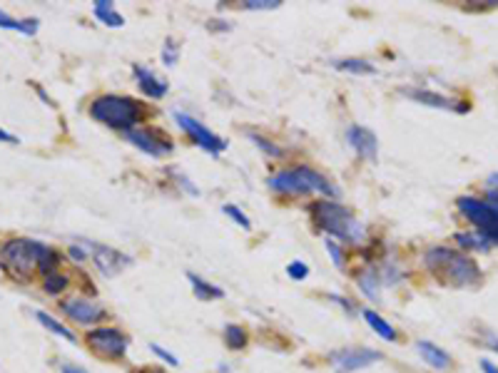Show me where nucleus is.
<instances>
[{
	"mask_svg": "<svg viewBox=\"0 0 498 373\" xmlns=\"http://www.w3.org/2000/svg\"><path fill=\"white\" fill-rule=\"evenodd\" d=\"M132 73H135V80H138L140 90H142L147 97H152V100H162V97L167 95V90H170V85H167L165 80L157 78L152 70L142 68V65H135Z\"/></svg>",
	"mask_w": 498,
	"mask_h": 373,
	"instance_id": "ddd939ff",
	"label": "nucleus"
},
{
	"mask_svg": "<svg viewBox=\"0 0 498 373\" xmlns=\"http://www.w3.org/2000/svg\"><path fill=\"white\" fill-rule=\"evenodd\" d=\"M424 266L434 277H439L444 284L451 286H476L481 281V266L476 264L471 256L461 254L451 247H431L424 254Z\"/></svg>",
	"mask_w": 498,
	"mask_h": 373,
	"instance_id": "f257e3e1",
	"label": "nucleus"
},
{
	"mask_svg": "<svg viewBox=\"0 0 498 373\" xmlns=\"http://www.w3.org/2000/svg\"><path fill=\"white\" fill-rule=\"evenodd\" d=\"M416 351H418V356L424 358L431 368H436V371H446V368L451 366V356H448L441 346L431 344V341H418Z\"/></svg>",
	"mask_w": 498,
	"mask_h": 373,
	"instance_id": "2eb2a0df",
	"label": "nucleus"
},
{
	"mask_svg": "<svg viewBox=\"0 0 498 373\" xmlns=\"http://www.w3.org/2000/svg\"><path fill=\"white\" fill-rule=\"evenodd\" d=\"M85 341H87V349L95 351L98 356L108 358V361H122L127 349H130V339L115 326L92 328V331H87Z\"/></svg>",
	"mask_w": 498,
	"mask_h": 373,
	"instance_id": "423d86ee",
	"label": "nucleus"
},
{
	"mask_svg": "<svg viewBox=\"0 0 498 373\" xmlns=\"http://www.w3.org/2000/svg\"><path fill=\"white\" fill-rule=\"evenodd\" d=\"M149 349H152V353H155L157 358H162V361H165V363H170L172 368H177V366H180L177 356H175V353H170V351H165V349H162V346L152 344V346H149Z\"/></svg>",
	"mask_w": 498,
	"mask_h": 373,
	"instance_id": "72a5a7b5",
	"label": "nucleus"
},
{
	"mask_svg": "<svg viewBox=\"0 0 498 373\" xmlns=\"http://www.w3.org/2000/svg\"><path fill=\"white\" fill-rule=\"evenodd\" d=\"M478 344L486 346V349L496 351L498 353V334L496 331H488V328H481V336H478Z\"/></svg>",
	"mask_w": 498,
	"mask_h": 373,
	"instance_id": "473e14b6",
	"label": "nucleus"
},
{
	"mask_svg": "<svg viewBox=\"0 0 498 373\" xmlns=\"http://www.w3.org/2000/svg\"><path fill=\"white\" fill-rule=\"evenodd\" d=\"M247 341H249V334H247L244 326H240V323H227L224 326V344H227V349L242 351L247 346Z\"/></svg>",
	"mask_w": 498,
	"mask_h": 373,
	"instance_id": "5701e85b",
	"label": "nucleus"
},
{
	"mask_svg": "<svg viewBox=\"0 0 498 373\" xmlns=\"http://www.w3.org/2000/svg\"><path fill=\"white\" fill-rule=\"evenodd\" d=\"M60 264H63V259H60V254H57L55 249L47 247L45 251H43L41 261H38V272L45 274V277H50V274H55L57 269H60Z\"/></svg>",
	"mask_w": 498,
	"mask_h": 373,
	"instance_id": "b1692460",
	"label": "nucleus"
},
{
	"mask_svg": "<svg viewBox=\"0 0 498 373\" xmlns=\"http://www.w3.org/2000/svg\"><path fill=\"white\" fill-rule=\"evenodd\" d=\"M35 319L43 323V326L50 331V334H55V336H60V339H65V341H70V344H78V339H75V334L70 331L65 323H60L57 319H52L47 311H35Z\"/></svg>",
	"mask_w": 498,
	"mask_h": 373,
	"instance_id": "6ab92c4d",
	"label": "nucleus"
},
{
	"mask_svg": "<svg viewBox=\"0 0 498 373\" xmlns=\"http://www.w3.org/2000/svg\"><path fill=\"white\" fill-rule=\"evenodd\" d=\"M95 17L103 20L108 28H122V25H125V17L115 10V6L108 3V0H98V3H95Z\"/></svg>",
	"mask_w": 498,
	"mask_h": 373,
	"instance_id": "aec40b11",
	"label": "nucleus"
},
{
	"mask_svg": "<svg viewBox=\"0 0 498 373\" xmlns=\"http://www.w3.org/2000/svg\"><path fill=\"white\" fill-rule=\"evenodd\" d=\"M187 279H189V286H192V291H195V296L200 301H214V299H222L224 291L219 286H214V284L205 281L202 277H197L195 272H187Z\"/></svg>",
	"mask_w": 498,
	"mask_h": 373,
	"instance_id": "f3484780",
	"label": "nucleus"
},
{
	"mask_svg": "<svg viewBox=\"0 0 498 373\" xmlns=\"http://www.w3.org/2000/svg\"><path fill=\"white\" fill-rule=\"evenodd\" d=\"M346 140H349L351 149L356 152L359 159H369L374 162L379 154V142H376V135H374L369 127H361V124H351L349 130H346Z\"/></svg>",
	"mask_w": 498,
	"mask_h": 373,
	"instance_id": "9b49d317",
	"label": "nucleus"
},
{
	"mask_svg": "<svg viewBox=\"0 0 498 373\" xmlns=\"http://www.w3.org/2000/svg\"><path fill=\"white\" fill-rule=\"evenodd\" d=\"M488 182H491V184H496V186H498V172H496V175H491V177H488Z\"/></svg>",
	"mask_w": 498,
	"mask_h": 373,
	"instance_id": "37998d69",
	"label": "nucleus"
},
{
	"mask_svg": "<svg viewBox=\"0 0 498 373\" xmlns=\"http://www.w3.org/2000/svg\"><path fill=\"white\" fill-rule=\"evenodd\" d=\"M356 286H359V291L367 299L372 301H379V296H381V277H379L376 269H369V266H364L359 274H356Z\"/></svg>",
	"mask_w": 498,
	"mask_h": 373,
	"instance_id": "dca6fc26",
	"label": "nucleus"
},
{
	"mask_svg": "<svg viewBox=\"0 0 498 373\" xmlns=\"http://www.w3.org/2000/svg\"><path fill=\"white\" fill-rule=\"evenodd\" d=\"M0 142H10V145H17V137L10 135V132H6V130H0Z\"/></svg>",
	"mask_w": 498,
	"mask_h": 373,
	"instance_id": "ea45409f",
	"label": "nucleus"
},
{
	"mask_svg": "<svg viewBox=\"0 0 498 373\" xmlns=\"http://www.w3.org/2000/svg\"><path fill=\"white\" fill-rule=\"evenodd\" d=\"M361 314H364V321H367L369 326H372L374 331H376V334L381 336L384 341H399V334H396V328L391 326V323L386 321V319L381 316V314H376L374 309H364Z\"/></svg>",
	"mask_w": 498,
	"mask_h": 373,
	"instance_id": "a211bd4d",
	"label": "nucleus"
},
{
	"mask_svg": "<svg viewBox=\"0 0 498 373\" xmlns=\"http://www.w3.org/2000/svg\"><path fill=\"white\" fill-rule=\"evenodd\" d=\"M324 247H327V251H329V256H332L334 266H337V269H344V266H346V256H344V249L339 247L337 242H332V239H327V242H324Z\"/></svg>",
	"mask_w": 498,
	"mask_h": 373,
	"instance_id": "c756f323",
	"label": "nucleus"
},
{
	"mask_svg": "<svg viewBox=\"0 0 498 373\" xmlns=\"http://www.w3.org/2000/svg\"><path fill=\"white\" fill-rule=\"evenodd\" d=\"M404 95L411 97V100L421 102V105H429V108H441V110H458V112H466V105H453V100L444 95H436V92H429V90H409L404 87Z\"/></svg>",
	"mask_w": 498,
	"mask_h": 373,
	"instance_id": "4468645a",
	"label": "nucleus"
},
{
	"mask_svg": "<svg viewBox=\"0 0 498 373\" xmlns=\"http://www.w3.org/2000/svg\"><path fill=\"white\" fill-rule=\"evenodd\" d=\"M249 140H252L254 145H257V147L262 149L264 154H270V157H281V154H284V149L277 147L274 142H270V140H267V137L257 135V132H249Z\"/></svg>",
	"mask_w": 498,
	"mask_h": 373,
	"instance_id": "bb28decb",
	"label": "nucleus"
},
{
	"mask_svg": "<svg viewBox=\"0 0 498 373\" xmlns=\"http://www.w3.org/2000/svg\"><path fill=\"white\" fill-rule=\"evenodd\" d=\"M125 137H127L130 145H135L138 149H142V152L149 154V157H162V154L172 152V142L162 140V137H157L155 132L142 130V127H135V130L125 132Z\"/></svg>",
	"mask_w": 498,
	"mask_h": 373,
	"instance_id": "f8f14e48",
	"label": "nucleus"
},
{
	"mask_svg": "<svg viewBox=\"0 0 498 373\" xmlns=\"http://www.w3.org/2000/svg\"><path fill=\"white\" fill-rule=\"evenodd\" d=\"M177 57H180L177 43H175V40H167L165 47H162V62H165L167 68H170V65H175V62H177Z\"/></svg>",
	"mask_w": 498,
	"mask_h": 373,
	"instance_id": "7c9ffc66",
	"label": "nucleus"
},
{
	"mask_svg": "<svg viewBox=\"0 0 498 373\" xmlns=\"http://www.w3.org/2000/svg\"><path fill=\"white\" fill-rule=\"evenodd\" d=\"M272 192L277 194H329V197H339V189L321 175V172L312 170V167H292V170H281L267 180Z\"/></svg>",
	"mask_w": 498,
	"mask_h": 373,
	"instance_id": "20e7f679",
	"label": "nucleus"
},
{
	"mask_svg": "<svg viewBox=\"0 0 498 373\" xmlns=\"http://www.w3.org/2000/svg\"><path fill=\"white\" fill-rule=\"evenodd\" d=\"M68 254L73 256L75 261H78V264H82V261H87V249H85V244H70V249H68Z\"/></svg>",
	"mask_w": 498,
	"mask_h": 373,
	"instance_id": "f704fd0d",
	"label": "nucleus"
},
{
	"mask_svg": "<svg viewBox=\"0 0 498 373\" xmlns=\"http://www.w3.org/2000/svg\"><path fill=\"white\" fill-rule=\"evenodd\" d=\"M329 299H332V301H337V304H339V306H342V309H344V311H346V314H349V316H354V314H356V306H354V304H351V301H346V299H344V296H337V294H332V296H329Z\"/></svg>",
	"mask_w": 498,
	"mask_h": 373,
	"instance_id": "c9c22d12",
	"label": "nucleus"
},
{
	"mask_svg": "<svg viewBox=\"0 0 498 373\" xmlns=\"http://www.w3.org/2000/svg\"><path fill=\"white\" fill-rule=\"evenodd\" d=\"M309 214L314 219V224L319 229H324L329 237H337L342 242L351 244L364 242V226H361V221L344 204H339L337 199H316V202H312Z\"/></svg>",
	"mask_w": 498,
	"mask_h": 373,
	"instance_id": "f03ea898",
	"label": "nucleus"
},
{
	"mask_svg": "<svg viewBox=\"0 0 498 373\" xmlns=\"http://www.w3.org/2000/svg\"><path fill=\"white\" fill-rule=\"evenodd\" d=\"M210 28H212V30H229V25H222V20H212V23H210Z\"/></svg>",
	"mask_w": 498,
	"mask_h": 373,
	"instance_id": "a19ab883",
	"label": "nucleus"
},
{
	"mask_svg": "<svg viewBox=\"0 0 498 373\" xmlns=\"http://www.w3.org/2000/svg\"><path fill=\"white\" fill-rule=\"evenodd\" d=\"M175 119H177L180 127H182V130L187 132L189 137H192V142H195L197 147H202L205 152H210V154H214V157H217L222 149H227V142H224L222 137L214 135L212 130H207L200 119L189 117L187 112H180V110L175 112Z\"/></svg>",
	"mask_w": 498,
	"mask_h": 373,
	"instance_id": "1a4fd4ad",
	"label": "nucleus"
},
{
	"mask_svg": "<svg viewBox=\"0 0 498 373\" xmlns=\"http://www.w3.org/2000/svg\"><path fill=\"white\" fill-rule=\"evenodd\" d=\"M45 249V244L35 239H8L0 244V269L17 281H30Z\"/></svg>",
	"mask_w": 498,
	"mask_h": 373,
	"instance_id": "39448f33",
	"label": "nucleus"
},
{
	"mask_svg": "<svg viewBox=\"0 0 498 373\" xmlns=\"http://www.w3.org/2000/svg\"><path fill=\"white\" fill-rule=\"evenodd\" d=\"M147 110L140 100L127 95H103L90 102V117L112 130L130 132L145 119Z\"/></svg>",
	"mask_w": 498,
	"mask_h": 373,
	"instance_id": "7ed1b4c3",
	"label": "nucleus"
},
{
	"mask_svg": "<svg viewBox=\"0 0 498 373\" xmlns=\"http://www.w3.org/2000/svg\"><path fill=\"white\" fill-rule=\"evenodd\" d=\"M138 373H167V371H160V368H142V371Z\"/></svg>",
	"mask_w": 498,
	"mask_h": 373,
	"instance_id": "79ce46f5",
	"label": "nucleus"
},
{
	"mask_svg": "<svg viewBox=\"0 0 498 373\" xmlns=\"http://www.w3.org/2000/svg\"><path fill=\"white\" fill-rule=\"evenodd\" d=\"M0 28L6 30H17V33L23 35H35L38 33V20L35 17H25V20H15L13 15L0 10Z\"/></svg>",
	"mask_w": 498,
	"mask_h": 373,
	"instance_id": "412c9836",
	"label": "nucleus"
},
{
	"mask_svg": "<svg viewBox=\"0 0 498 373\" xmlns=\"http://www.w3.org/2000/svg\"><path fill=\"white\" fill-rule=\"evenodd\" d=\"M453 239H456L458 247H461V249H478V251H488V249H491V244H488L486 239L481 237V234H466V232H458Z\"/></svg>",
	"mask_w": 498,
	"mask_h": 373,
	"instance_id": "393cba45",
	"label": "nucleus"
},
{
	"mask_svg": "<svg viewBox=\"0 0 498 373\" xmlns=\"http://www.w3.org/2000/svg\"><path fill=\"white\" fill-rule=\"evenodd\" d=\"M60 373H87V371L80 366H73V363H60Z\"/></svg>",
	"mask_w": 498,
	"mask_h": 373,
	"instance_id": "4c0bfd02",
	"label": "nucleus"
},
{
	"mask_svg": "<svg viewBox=\"0 0 498 373\" xmlns=\"http://www.w3.org/2000/svg\"><path fill=\"white\" fill-rule=\"evenodd\" d=\"M242 8L244 10H274L279 8V0H247L242 3Z\"/></svg>",
	"mask_w": 498,
	"mask_h": 373,
	"instance_id": "2f4dec72",
	"label": "nucleus"
},
{
	"mask_svg": "<svg viewBox=\"0 0 498 373\" xmlns=\"http://www.w3.org/2000/svg\"><path fill=\"white\" fill-rule=\"evenodd\" d=\"M286 274H289V279L292 281H304V279L309 277V266L304 264V261H289V266H286Z\"/></svg>",
	"mask_w": 498,
	"mask_h": 373,
	"instance_id": "c85d7f7f",
	"label": "nucleus"
},
{
	"mask_svg": "<svg viewBox=\"0 0 498 373\" xmlns=\"http://www.w3.org/2000/svg\"><path fill=\"white\" fill-rule=\"evenodd\" d=\"M70 286V277H65V274H50V277H45V281H43V288H45V294L50 296H57L63 294L65 288Z\"/></svg>",
	"mask_w": 498,
	"mask_h": 373,
	"instance_id": "a878e982",
	"label": "nucleus"
},
{
	"mask_svg": "<svg viewBox=\"0 0 498 373\" xmlns=\"http://www.w3.org/2000/svg\"><path fill=\"white\" fill-rule=\"evenodd\" d=\"M87 249V254H90L92 264H95V269H98L103 277H117L120 272H125L127 266L132 264V259L127 254H122V251H117V249L108 247V244H95V242H82Z\"/></svg>",
	"mask_w": 498,
	"mask_h": 373,
	"instance_id": "6e6552de",
	"label": "nucleus"
},
{
	"mask_svg": "<svg viewBox=\"0 0 498 373\" xmlns=\"http://www.w3.org/2000/svg\"><path fill=\"white\" fill-rule=\"evenodd\" d=\"M222 212H224L227 217H232V219H235L237 224L242 226V229H252V221H249V217H247L244 212L240 210V207H235V204H224Z\"/></svg>",
	"mask_w": 498,
	"mask_h": 373,
	"instance_id": "cd10ccee",
	"label": "nucleus"
},
{
	"mask_svg": "<svg viewBox=\"0 0 498 373\" xmlns=\"http://www.w3.org/2000/svg\"><path fill=\"white\" fill-rule=\"evenodd\" d=\"M381 351L369 349V346H346V349H337L329 353V363L337 368L339 373H354L361 368L372 366V363L381 361Z\"/></svg>",
	"mask_w": 498,
	"mask_h": 373,
	"instance_id": "0eeeda50",
	"label": "nucleus"
},
{
	"mask_svg": "<svg viewBox=\"0 0 498 373\" xmlns=\"http://www.w3.org/2000/svg\"><path fill=\"white\" fill-rule=\"evenodd\" d=\"M334 68L342 70V73H351V75H374L376 68H374L369 60H361V57H346V60H337Z\"/></svg>",
	"mask_w": 498,
	"mask_h": 373,
	"instance_id": "4be33fe9",
	"label": "nucleus"
},
{
	"mask_svg": "<svg viewBox=\"0 0 498 373\" xmlns=\"http://www.w3.org/2000/svg\"><path fill=\"white\" fill-rule=\"evenodd\" d=\"M481 371L483 373H498V366L493 361H488V358H481Z\"/></svg>",
	"mask_w": 498,
	"mask_h": 373,
	"instance_id": "58836bf2",
	"label": "nucleus"
},
{
	"mask_svg": "<svg viewBox=\"0 0 498 373\" xmlns=\"http://www.w3.org/2000/svg\"><path fill=\"white\" fill-rule=\"evenodd\" d=\"M483 202H486L488 207H491V210H493V214L498 217V192H488V194H486V199H483Z\"/></svg>",
	"mask_w": 498,
	"mask_h": 373,
	"instance_id": "e433bc0d",
	"label": "nucleus"
},
{
	"mask_svg": "<svg viewBox=\"0 0 498 373\" xmlns=\"http://www.w3.org/2000/svg\"><path fill=\"white\" fill-rule=\"evenodd\" d=\"M60 311H63L70 321L82 323V326H95V323L108 319V309H105L103 304H98V301H92V299H82V296L60 301Z\"/></svg>",
	"mask_w": 498,
	"mask_h": 373,
	"instance_id": "9d476101",
	"label": "nucleus"
}]
</instances>
